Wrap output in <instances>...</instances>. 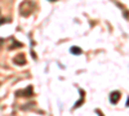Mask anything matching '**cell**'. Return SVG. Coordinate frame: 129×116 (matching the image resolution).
Instances as JSON below:
<instances>
[{"label":"cell","instance_id":"5","mask_svg":"<svg viewBox=\"0 0 129 116\" xmlns=\"http://www.w3.org/2000/svg\"><path fill=\"white\" fill-rule=\"evenodd\" d=\"M71 53L72 54H81V49L78 48V47H72L71 48Z\"/></svg>","mask_w":129,"mask_h":116},{"label":"cell","instance_id":"3","mask_svg":"<svg viewBox=\"0 0 129 116\" xmlns=\"http://www.w3.org/2000/svg\"><path fill=\"white\" fill-rule=\"evenodd\" d=\"M14 63H17L18 66H23V65H26V57H25V54L23 53H19V54H17L16 57H14Z\"/></svg>","mask_w":129,"mask_h":116},{"label":"cell","instance_id":"4","mask_svg":"<svg viewBox=\"0 0 129 116\" xmlns=\"http://www.w3.org/2000/svg\"><path fill=\"white\" fill-rule=\"evenodd\" d=\"M119 99H120V92H112V93L110 94V102H111L112 104H115Z\"/></svg>","mask_w":129,"mask_h":116},{"label":"cell","instance_id":"7","mask_svg":"<svg viewBox=\"0 0 129 116\" xmlns=\"http://www.w3.org/2000/svg\"><path fill=\"white\" fill-rule=\"evenodd\" d=\"M52 2H57V0H52Z\"/></svg>","mask_w":129,"mask_h":116},{"label":"cell","instance_id":"1","mask_svg":"<svg viewBox=\"0 0 129 116\" xmlns=\"http://www.w3.org/2000/svg\"><path fill=\"white\" fill-rule=\"evenodd\" d=\"M35 8H36L35 3H32L31 0H25V2L21 3V5H19V13L23 17H28L35 10Z\"/></svg>","mask_w":129,"mask_h":116},{"label":"cell","instance_id":"6","mask_svg":"<svg viewBox=\"0 0 129 116\" xmlns=\"http://www.w3.org/2000/svg\"><path fill=\"white\" fill-rule=\"evenodd\" d=\"M126 106H129V98H128V102H126Z\"/></svg>","mask_w":129,"mask_h":116},{"label":"cell","instance_id":"2","mask_svg":"<svg viewBox=\"0 0 129 116\" xmlns=\"http://www.w3.org/2000/svg\"><path fill=\"white\" fill-rule=\"evenodd\" d=\"M32 94H34V92H32V87H28L27 89L16 92V96H18V97H31Z\"/></svg>","mask_w":129,"mask_h":116}]
</instances>
